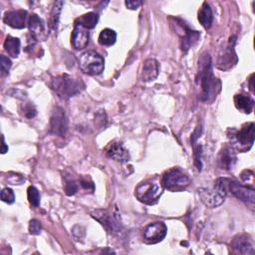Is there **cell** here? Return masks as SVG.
Here are the masks:
<instances>
[{"instance_id": "6da1fadb", "label": "cell", "mask_w": 255, "mask_h": 255, "mask_svg": "<svg viewBox=\"0 0 255 255\" xmlns=\"http://www.w3.org/2000/svg\"><path fill=\"white\" fill-rule=\"evenodd\" d=\"M196 83L200 88V100L208 101L210 97L216 95L217 79L214 78L212 72L211 57L208 53H203L198 60V72L196 75Z\"/></svg>"}, {"instance_id": "7a4b0ae2", "label": "cell", "mask_w": 255, "mask_h": 255, "mask_svg": "<svg viewBox=\"0 0 255 255\" xmlns=\"http://www.w3.org/2000/svg\"><path fill=\"white\" fill-rule=\"evenodd\" d=\"M52 89L61 99H70L73 96H76L84 90L85 85L79 79H74L73 77L64 74L60 75L52 80L51 83Z\"/></svg>"}, {"instance_id": "3957f363", "label": "cell", "mask_w": 255, "mask_h": 255, "mask_svg": "<svg viewBox=\"0 0 255 255\" xmlns=\"http://www.w3.org/2000/svg\"><path fill=\"white\" fill-rule=\"evenodd\" d=\"M198 195L201 202L207 207L214 208L221 205L226 197L227 190L222 178H218L211 187L198 188Z\"/></svg>"}, {"instance_id": "277c9868", "label": "cell", "mask_w": 255, "mask_h": 255, "mask_svg": "<svg viewBox=\"0 0 255 255\" xmlns=\"http://www.w3.org/2000/svg\"><path fill=\"white\" fill-rule=\"evenodd\" d=\"M162 192H163L162 185L156 181L150 180V181H144L139 183L135 188L134 194L140 202L144 204L152 205L157 202Z\"/></svg>"}, {"instance_id": "5b68a950", "label": "cell", "mask_w": 255, "mask_h": 255, "mask_svg": "<svg viewBox=\"0 0 255 255\" xmlns=\"http://www.w3.org/2000/svg\"><path fill=\"white\" fill-rule=\"evenodd\" d=\"M189 177L177 167L165 171L161 178L162 187L170 191H182L189 185Z\"/></svg>"}, {"instance_id": "8992f818", "label": "cell", "mask_w": 255, "mask_h": 255, "mask_svg": "<svg viewBox=\"0 0 255 255\" xmlns=\"http://www.w3.org/2000/svg\"><path fill=\"white\" fill-rule=\"evenodd\" d=\"M80 69L88 75H100L105 69L103 57L95 51H86L79 57Z\"/></svg>"}, {"instance_id": "52a82bcc", "label": "cell", "mask_w": 255, "mask_h": 255, "mask_svg": "<svg viewBox=\"0 0 255 255\" xmlns=\"http://www.w3.org/2000/svg\"><path fill=\"white\" fill-rule=\"evenodd\" d=\"M222 180L227 192L230 191L236 198L245 202L246 204H249L250 206L254 205L255 191L253 186L245 185L230 178H222Z\"/></svg>"}, {"instance_id": "ba28073f", "label": "cell", "mask_w": 255, "mask_h": 255, "mask_svg": "<svg viewBox=\"0 0 255 255\" xmlns=\"http://www.w3.org/2000/svg\"><path fill=\"white\" fill-rule=\"evenodd\" d=\"M254 123H248L243 125L239 130H236L233 134V140L236 143L235 147L240 151L250 149L254 142Z\"/></svg>"}, {"instance_id": "9c48e42d", "label": "cell", "mask_w": 255, "mask_h": 255, "mask_svg": "<svg viewBox=\"0 0 255 255\" xmlns=\"http://www.w3.org/2000/svg\"><path fill=\"white\" fill-rule=\"evenodd\" d=\"M68 129V120L65 111L60 107L52 110L50 117V132L56 135L65 136Z\"/></svg>"}, {"instance_id": "30bf717a", "label": "cell", "mask_w": 255, "mask_h": 255, "mask_svg": "<svg viewBox=\"0 0 255 255\" xmlns=\"http://www.w3.org/2000/svg\"><path fill=\"white\" fill-rule=\"evenodd\" d=\"M91 215L111 234H118L122 230V225L118 218L108 210H96L92 212Z\"/></svg>"}, {"instance_id": "8fae6325", "label": "cell", "mask_w": 255, "mask_h": 255, "mask_svg": "<svg viewBox=\"0 0 255 255\" xmlns=\"http://www.w3.org/2000/svg\"><path fill=\"white\" fill-rule=\"evenodd\" d=\"M174 21H175V26H177L176 33L182 32V33H179L178 35L180 36V39H181V48L186 53L198 40L200 34L197 31H193L189 29V27L182 20L176 18L174 19Z\"/></svg>"}, {"instance_id": "7c38bea8", "label": "cell", "mask_w": 255, "mask_h": 255, "mask_svg": "<svg viewBox=\"0 0 255 255\" xmlns=\"http://www.w3.org/2000/svg\"><path fill=\"white\" fill-rule=\"evenodd\" d=\"M167 232L166 225L163 222H153L146 225L143 229V238L146 242L154 244L161 241Z\"/></svg>"}, {"instance_id": "4fadbf2b", "label": "cell", "mask_w": 255, "mask_h": 255, "mask_svg": "<svg viewBox=\"0 0 255 255\" xmlns=\"http://www.w3.org/2000/svg\"><path fill=\"white\" fill-rule=\"evenodd\" d=\"M4 22L15 29H23L28 25V12L26 10H14L7 12L4 16Z\"/></svg>"}, {"instance_id": "5bb4252c", "label": "cell", "mask_w": 255, "mask_h": 255, "mask_svg": "<svg viewBox=\"0 0 255 255\" xmlns=\"http://www.w3.org/2000/svg\"><path fill=\"white\" fill-rule=\"evenodd\" d=\"M231 248L238 254H254V245L252 239L246 234L235 236L231 241Z\"/></svg>"}, {"instance_id": "9a60e30c", "label": "cell", "mask_w": 255, "mask_h": 255, "mask_svg": "<svg viewBox=\"0 0 255 255\" xmlns=\"http://www.w3.org/2000/svg\"><path fill=\"white\" fill-rule=\"evenodd\" d=\"M236 160H237L236 153H235L233 147H231V146L222 147L217 156L218 166L225 170L231 169L234 166Z\"/></svg>"}, {"instance_id": "2e32d148", "label": "cell", "mask_w": 255, "mask_h": 255, "mask_svg": "<svg viewBox=\"0 0 255 255\" xmlns=\"http://www.w3.org/2000/svg\"><path fill=\"white\" fill-rule=\"evenodd\" d=\"M159 73V64L154 59H146L141 67L140 80L142 82H150L156 79Z\"/></svg>"}, {"instance_id": "e0dca14e", "label": "cell", "mask_w": 255, "mask_h": 255, "mask_svg": "<svg viewBox=\"0 0 255 255\" xmlns=\"http://www.w3.org/2000/svg\"><path fill=\"white\" fill-rule=\"evenodd\" d=\"M89 43V32L84 27L75 24V28L72 34V46L76 50H82L87 47Z\"/></svg>"}, {"instance_id": "ac0fdd59", "label": "cell", "mask_w": 255, "mask_h": 255, "mask_svg": "<svg viewBox=\"0 0 255 255\" xmlns=\"http://www.w3.org/2000/svg\"><path fill=\"white\" fill-rule=\"evenodd\" d=\"M107 155L117 161L126 162L129 160L128 151L120 142H112L107 148Z\"/></svg>"}, {"instance_id": "d6986e66", "label": "cell", "mask_w": 255, "mask_h": 255, "mask_svg": "<svg viewBox=\"0 0 255 255\" xmlns=\"http://www.w3.org/2000/svg\"><path fill=\"white\" fill-rule=\"evenodd\" d=\"M197 18L198 21L200 22V24L205 28V29H209L212 25L213 22V14L211 11V8L209 6V4L207 2H204L197 14Z\"/></svg>"}, {"instance_id": "ffe728a7", "label": "cell", "mask_w": 255, "mask_h": 255, "mask_svg": "<svg viewBox=\"0 0 255 255\" xmlns=\"http://www.w3.org/2000/svg\"><path fill=\"white\" fill-rule=\"evenodd\" d=\"M234 104L237 110L242 113L250 114L253 110V100H251L248 96L245 95H236L234 97Z\"/></svg>"}, {"instance_id": "44dd1931", "label": "cell", "mask_w": 255, "mask_h": 255, "mask_svg": "<svg viewBox=\"0 0 255 255\" xmlns=\"http://www.w3.org/2000/svg\"><path fill=\"white\" fill-rule=\"evenodd\" d=\"M28 27H29V30L34 38L41 36V34L45 31L43 21L36 14H32L29 16Z\"/></svg>"}, {"instance_id": "7402d4cb", "label": "cell", "mask_w": 255, "mask_h": 255, "mask_svg": "<svg viewBox=\"0 0 255 255\" xmlns=\"http://www.w3.org/2000/svg\"><path fill=\"white\" fill-rule=\"evenodd\" d=\"M99 20V16L98 14L94 13V12H89L87 14L82 15L80 18H78L75 22V24H78L82 27H84L85 29L89 30V29H93Z\"/></svg>"}, {"instance_id": "603a6c76", "label": "cell", "mask_w": 255, "mask_h": 255, "mask_svg": "<svg viewBox=\"0 0 255 255\" xmlns=\"http://www.w3.org/2000/svg\"><path fill=\"white\" fill-rule=\"evenodd\" d=\"M4 49L9 56L16 58L20 53V40L16 37L7 36L4 42Z\"/></svg>"}, {"instance_id": "cb8c5ba5", "label": "cell", "mask_w": 255, "mask_h": 255, "mask_svg": "<svg viewBox=\"0 0 255 255\" xmlns=\"http://www.w3.org/2000/svg\"><path fill=\"white\" fill-rule=\"evenodd\" d=\"M233 58L236 59V56H235V53H234V49H233V45H232V46H229L228 49L223 53V55H221L219 57L217 67L222 65L219 68L221 70H226L227 68H230L231 64H233V62H232Z\"/></svg>"}, {"instance_id": "d4e9b609", "label": "cell", "mask_w": 255, "mask_h": 255, "mask_svg": "<svg viewBox=\"0 0 255 255\" xmlns=\"http://www.w3.org/2000/svg\"><path fill=\"white\" fill-rule=\"evenodd\" d=\"M98 40L102 46H112L116 43L117 33L109 28L104 29L101 31Z\"/></svg>"}, {"instance_id": "484cf974", "label": "cell", "mask_w": 255, "mask_h": 255, "mask_svg": "<svg viewBox=\"0 0 255 255\" xmlns=\"http://www.w3.org/2000/svg\"><path fill=\"white\" fill-rule=\"evenodd\" d=\"M27 196L30 204L33 207H38L40 204V193L35 186H29L27 190Z\"/></svg>"}, {"instance_id": "4316f807", "label": "cell", "mask_w": 255, "mask_h": 255, "mask_svg": "<svg viewBox=\"0 0 255 255\" xmlns=\"http://www.w3.org/2000/svg\"><path fill=\"white\" fill-rule=\"evenodd\" d=\"M22 115L27 118V119H32L36 116L37 111L34 107V105L32 103H24L21 105V109H20Z\"/></svg>"}, {"instance_id": "83f0119b", "label": "cell", "mask_w": 255, "mask_h": 255, "mask_svg": "<svg viewBox=\"0 0 255 255\" xmlns=\"http://www.w3.org/2000/svg\"><path fill=\"white\" fill-rule=\"evenodd\" d=\"M62 5H63V2L62 1H58L54 4V7H53V10H52V27L54 29H57V25H58V21H59V15H60V12H61V8H62Z\"/></svg>"}, {"instance_id": "f1b7e54d", "label": "cell", "mask_w": 255, "mask_h": 255, "mask_svg": "<svg viewBox=\"0 0 255 255\" xmlns=\"http://www.w3.org/2000/svg\"><path fill=\"white\" fill-rule=\"evenodd\" d=\"M78 184L73 179H66L64 189L67 195H74L78 191Z\"/></svg>"}, {"instance_id": "f546056e", "label": "cell", "mask_w": 255, "mask_h": 255, "mask_svg": "<svg viewBox=\"0 0 255 255\" xmlns=\"http://www.w3.org/2000/svg\"><path fill=\"white\" fill-rule=\"evenodd\" d=\"M1 199H2V201L6 202V203H9V204L13 203L15 200V195H14L13 190L9 187L3 188L1 191Z\"/></svg>"}, {"instance_id": "4dcf8cb0", "label": "cell", "mask_w": 255, "mask_h": 255, "mask_svg": "<svg viewBox=\"0 0 255 255\" xmlns=\"http://www.w3.org/2000/svg\"><path fill=\"white\" fill-rule=\"evenodd\" d=\"M0 60H1V72H2V76L4 75H7L9 73V70L12 66V62L11 60L4 56V55H1L0 56Z\"/></svg>"}, {"instance_id": "1f68e13d", "label": "cell", "mask_w": 255, "mask_h": 255, "mask_svg": "<svg viewBox=\"0 0 255 255\" xmlns=\"http://www.w3.org/2000/svg\"><path fill=\"white\" fill-rule=\"evenodd\" d=\"M41 230H42V226H41V223L36 220V219H32L29 223V231L31 234L33 235H38L41 233Z\"/></svg>"}, {"instance_id": "d6a6232c", "label": "cell", "mask_w": 255, "mask_h": 255, "mask_svg": "<svg viewBox=\"0 0 255 255\" xmlns=\"http://www.w3.org/2000/svg\"><path fill=\"white\" fill-rule=\"evenodd\" d=\"M125 4L128 9L135 10L142 4V2H140V1H126Z\"/></svg>"}, {"instance_id": "836d02e7", "label": "cell", "mask_w": 255, "mask_h": 255, "mask_svg": "<svg viewBox=\"0 0 255 255\" xmlns=\"http://www.w3.org/2000/svg\"><path fill=\"white\" fill-rule=\"evenodd\" d=\"M8 150V147L6 146V143L4 141V137L2 136V153H5Z\"/></svg>"}]
</instances>
